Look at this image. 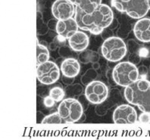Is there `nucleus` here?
Returning <instances> with one entry per match:
<instances>
[{
    "instance_id": "1",
    "label": "nucleus",
    "mask_w": 150,
    "mask_h": 140,
    "mask_svg": "<svg viewBox=\"0 0 150 140\" xmlns=\"http://www.w3.org/2000/svg\"><path fill=\"white\" fill-rule=\"evenodd\" d=\"M74 18L80 29L89 31L93 35H99L111 25L114 15L109 6L101 3L90 13L85 12L77 7Z\"/></svg>"
},
{
    "instance_id": "2",
    "label": "nucleus",
    "mask_w": 150,
    "mask_h": 140,
    "mask_svg": "<svg viewBox=\"0 0 150 140\" xmlns=\"http://www.w3.org/2000/svg\"><path fill=\"white\" fill-rule=\"evenodd\" d=\"M124 95L128 103L137 105L142 111L150 112V81L139 79L125 87Z\"/></svg>"
},
{
    "instance_id": "3",
    "label": "nucleus",
    "mask_w": 150,
    "mask_h": 140,
    "mask_svg": "<svg viewBox=\"0 0 150 140\" xmlns=\"http://www.w3.org/2000/svg\"><path fill=\"white\" fill-rule=\"evenodd\" d=\"M139 74L136 64L130 62H120L112 70V78L117 85L127 87L139 80Z\"/></svg>"
},
{
    "instance_id": "4",
    "label": "nucleus",
    "mask_w": 150,
    "mask_h": 140,
    "mask_svg": "<svg viewBox=\"0 0 150 140\" xmlns=\"http://www.w3.org/2000/svg\"><path fill=\"white\" fill-rule=\"evenodd\" d=\"M112 6L133 19L144 18L149 11L146 0H112Z\"/></svg>"
},
{
    "instance_id": "5",
    "label": "nucleus",
    "mask_w": 150,
    "mask_h": 140,
    "mask_svg": "<svg viewBox=\"0 0 150 140\" xmlns=\"http://www.w3.org/2000/svg\"><path fill=\"white\" fill-rule=\"evenodd\" d=\"M102 55L111 62H120L127 52V46L119 37H111L105 39L101 47Z\"/></svg>"
},
{
    "instance_id": "6",
    "label": "nucleus",
    "mask_w": 150,
    "mask_h": 140,
    "mask_svg": "<svg viewBox=\"0 0 150 140\" xmlns=\"http://www.w3.org/2000/svg\"><path fill=\"white\" fill-rule=\"evenodd\" d=\"M83 110L82 104L74 98L63 99L58 107V112L65 124L78 122L83 115Z\"/></svg>"
},
{
    "instance_id": "7",
    "label": "nucleus",
    "mask_w": 150,
    "mask_h": 140,
    "mask_svg": "<svg viewBox=\"0 0 150 140\" xmlns=\"http://www.w3.org/2000/svg\"><path fill=\"white\" fill-rule=\"evenodd\" d=\"M60 68L56 63L52 61H47L37 65V80L43 85H52L56 83L60 78Z\"/></svg>"
},
{
    "instance_id": "8",
    "label": "nucleus",
    "mask_w": 150,
    "mask_h": 140,
    "mask_svg": "<svg viewBox=\"0 0 150 140\" xmlns=\"http://www.w3.org/2000/svg\"><path fill=\"white\" fill-rule=\"evenodd\" d=\"M84 95L90 104L99 105L107 100L108 89L104 83L99 80H93L86 85Z\"/></svg>"
},
{
    "instance_id": "9",
    "label": "nucleus",
    "mask_w": 150,
    "mask_h": 140,
    "mask_svg": "<svg viewBox=\"0 0 150 140\" xmlns=\"http://www.w3.org/2000/svg\"><path fill=\"white\" fill-rule=\"evenodd\" d=\"M77 6L71 0H55L52 6V13L57 20H67L76 15Z\"/></svg>"
},
{
    "instance_id": "10",
    "label": "nucleus",
    "mask_w": 150,
    "mask_h": 140,
    "mask_svg": "<svg viewBox=\"0 0 150 140\" xmlns=\"http://www.w3.org/2000/svg\"><path fill=\"white\" fill-rule=\"evenodd\" d=\"M137 120V111L130 105L117 106L113 112V121L117 124H133Z\"/></svg>"
},
{
    "instance_id": "11",
    "label": "nucleus",
    "mask_w": 150,
    "mask_h": 140,
    "mask_svg": "<svg viewBox=\"0 0 150 140\" xmlns=\"http://www.w3.org/2000/svg\"><path fill=\"white\" fill-rule=\"evenodd\" d=\"M136 38L142 42H150V18H143L136 22L134 26Z\"/></svg>"
},
{
    "instance_id": "12",
    "label": "nucleus",
    "mask_w": 150,
    "mask_h": 140,
    "mask_svg": "<svg viewBox=\"0 0 150 140\" xmlns=\"http://www.w3.org/2000/svg\"><path fill=\"white\" fill-rule=\"evenodd\" d=\"M78 24L75 18H71L67 20L58 21L55 32L58 35L68 40L72 35L78 31Z\"/></svg>"
},
{
    "instance_id": "13",
    "label": "nucleus",
    "mask_w": 150,
    "mask_h": 140,
    "mask_svg": "<svg viewBox=\"0 0 150 140\" xmlns=\"http://www.w3.org/2000/svg\"><path fill=\"white\" fill-rule=\"evenodd\" d=\"M69 46L74 52H82L87 49L90 44V39L86 33L78 30L68 40Z\"/></svg>"
},
{
    "instance_id": "14",
    "label": "nucleus",
    "mask_w": 150,
    "mask_h": 140,
    "mask_svg": "<svg viewBox=\"0 0 150 140\" xmlns=\"http://www.w3.org/2000/svg\"><path fill=\"white\" fill-rule=\"evenodd\" d=\"M60 70L63 76L74 78L81 71V65L77 59L74 58H67L62 62Z\"/></svg>"
},
{
    "instance_id": "15",
    "label": "nucleus",
    "mask_w": 150,
    "mask_h": 140,
    "mask_svg": "<svg viewBox=\"0 0 150 140\" xmlns=\"http://www.w3.org/2000/svg\"><path fill=\"white\" fill-rule=\"evenodd\" d=\"M77 8L85 12L90 13L102 3V0H71Z\"/></svg>"
},
{
    "instance_id": "16",
    "label": "nucleus",
    "mask_w": 150,
    "mask_h": 140,
    "mask_svg": "<svg viewBox=\"0 0 150 140\" xmlns=\"http://www.w3.org/2000/svg\"><path fill=\"white\" fill-rule=\"evenodd\" d=\"M78 59L83 64H87L90 62L94 63V62H97L99 61V54L95 52L85 49L83 51L81 52L78 56Z\"/></svg>"
},
{
    "instance_id": "17",
    "label": "nucleus",
    "mask_w": 150,
    "mask_h": 140,
    "mask_svg": "<svg viewBox=\"0 0 150 140\" xmlns=\"http://www.w3.org/2000/svg\"><path fill=\"white\" fill-rule=\"evenodd\" d=\"M50 55L49 49L42 44L37 42V64H40L50 60Z\"/></svg>"
},
{
    "instance_id": "18",
    "label": "nucleus",
    "mask_w": 150,
    "mask_h": 140,
    "mask_svg": "<svg viewBox=\"0 0 150 140\" xmlns=\"http://www.w3.org/2000/svg\"><path fill=\"white\" fill-rule=\"evenodd\" d=\"M64 91L69 98H74L82 94L83 86L81 84H71L66 86Z\"/></svg>"
},
{
    "instance_id": "19",
    "label": "nucleus",
    "mask_w": 150,
    "mask_h": 140,
    "mask_svg": "<svg viewBox=\"0 0 150 140\" xmlns=\"http://www.w3.org/2000/svg\"><path fill=\"white\" fill-rule=\"evenodd\" d=\"M65 91L62 87L59 86H55L52 88L49 92V95L53 98L55 102H61L64 99L65 96Z\"/></svg>"
},
{
    "instance_id": "20",
    "label": "nucleus",
    "mask_w": 150,
    "mask_h": 140,
    "mask_svg": "<svg viewBox=\"0 0 150 140\" xmlns=\"http://www.w3.org/2000/svg\"><path fill=\"white\" fill-rule=\"evenodd\" d=\"M98 76V73H97L96 70L94 68H90V69L87 70L85 72V74L81 76V83L83 85H87L90 83L93 82L95 79L97 78Z\"/></svg>"
},
{
    "instance_id": "21",
    "label": "nucleus",
    "mask_w": 150,
    "mask_h": 140,
    "mask_svg": "<svg viewBox=\"0 0 150 140\" xmlns=\"http://www.w3.org/2000/svg\"><path fill=\"white\" fill-rule=\"evenodd\" d=\"M42 124H65L63 119L62 118V117L59 114V112L53 113L51 115H49L48 116L45 117L42 119Z\"/></svg>"
},
{
    "instance_id": "22",
    "label": "nucleus",
    "mask_w": 150,
    "mask_h": 140,
    "mask_svg": "<svg viewBox=\"0 0 150 140\" xmlns=\"http://www.w3.org/2000/svg\"><path fill=\"white\" fill-rule=\"evenodd\" d=\"M138 120L143 124H149L150 123V112H146V111H143L139 115L138 117Z\"/></svg>"
},
{
    "instance_id": "23",
    "label": "nucleus",
    "mask_w": 150,
    "mask_h": 140,
    "mask_svg": "<svg viewBox=\"0 0 150 140\" xmlns=\"http://www.w3.org/2000/svg\"><path fill=\"white\" fill-rule=\"evenodd\" d=\"M141 58L142 57L139 55V53L138 52H134V53H130V55H129L128 60L129 62L133 63L134 64H138L140 62Z\"/></svg>"
},
{
    "instance_id": "24",
    "label": "nucleus",
    "mask_w": 150,
    "mask_h": 140,
    "mask_svg": "<svg viewBox=\"0 0 150 140\" xmlns=\"http://www.w3.org/2000/svg\"><path fill=\"white\" fill-rule=\"evenodd\" d=\"M127 42H128V48L127 49H129V51H130V53L138 52V51H139V49L140 48H139L138 44L134 40H129Z\"/></svg>"
},
{
    "instance_id": "25",
    "label": "nucleus",
    "mask_w": 150,
    "mask_h": 140,
    "mask_svg": "<svg viewBox=\"0 0 150 140\" xmlns=\"http://www.w3.org/2000/svg\"><path fill=\"white\" fill-rule=\"evenodd\" d=\"M55 103V101L54 100L53 98H52L50 95H47L43 99V104L45 107H53Z\"/></svg>"
},
{
    "instance_id": "26",
    "label": "nucleus",
    "mask_w": 150,
    "mask_h": 140,
    "mask_svg": "<svg viewBox=\"0 0 150 140\" xmlns=\"http://www.w3.org/2000/svg\"><path fill=\"white\" fill-rule=\"evenodd\" d=\"M71 47L68 48V47H66V46H63L62 47H60L59 49V54H60L62 56H66V55H71V52L70 50Z\"/></svg>"
},
{
    "instance_id": "27",
    "label": "nucleus",
    "mask_w": 150,
    "mask_h": 140,
    "mask_svg": "<svg viewBox=\"0 0 150 140\" xmlns=\"http://www.w3.org/2000/svg\"><path fill=\"white\" fill-rule=\"evenodd\" d=\"M58 21L56 18L53 19V20H50V21L48 22L47 26L49 29H51V30H56V27H57V23Z\"/></svg>"
},
{
    "instance_id": "28",
    "label": "nucleus",
    "mask_w": 150,
    "mask_h": 140,
    "mask_svg": "<svg viewBox=\"0 0 150 140\" xmlns=\"http://www.w3.org/2000/svg\"><path fill=\"white\" fill-rule=\"evenodd\" d=\"M138 71H139V76H143V75H146L149 70H148V68L146 66L143 65L138 67Z\"/></svg>"
},
{
    "instance_id": "29",
    "label": "nucleus",
    "mask_w": 150,
    "mask_h": 140,
    "mask_svg": "<svg viewBox=\"0 0 150 140\" xmlns=\"http://www.w3.org/2000/svg\"><path fill=\"white\" fill-rule=\"evenodd\" d=\"M138 53L141 57H148L149 50L146 48H140L138 51Z\"/></svg>"
},
{
    "instance_id": "30",
    "label": "nucleus",
    "mask_w": 150,
    "mask_h": 140,
    "mask_svg": "<svg viewBox=\"0 0 150 140\" xmlns=\"http://www.w3.org/2000/svg\"><path fill=\"white\" fill-rule=\"evenodd\" d=\"M62 82L64 83L65 85L68 86L73 83L74 78H71V77H68V76H63L62 77Z\"/></svg>"
},
{
    "instance_id": "31",
    "label": "nucleus",
    "mask_w": 150,
    "mask_h": 140,
    "mask_svg": "<svg viewBox=\"0 0 150 140\" xmlns=\"http://www.w3.org/2000/svg\"><path fill=\"white\" fill-rule=\"evenodd\" d=\"M99 67H100V66H99V62H98L93 63V68H94L95 70L99 69Z\"/></svg>"
},
{
    "instance_id": "32",
    "label": "nucleus",
    "mask_w": 150,
    "mask_h": 140,
    "mask_svg": "<svg viewBox=\"0 0 150 140\" xmlns=\"http://www.w3.org/2000/svg\"><path fill=\"white\" fill-rule=\"evenodd\" d=\"M85 120V115H83V116L81 117V120H79V121H83V120Z\"/></svg>"
},
{
    "instance_id": "33",
    "label": "nucleus",
    "mask_w": 150,
    "mask_h": 140,
    "mask_svg": "<svg viewBox=\"0 0 150 140\" xmlns=\"http://www.w3.org/2000/svg\"><path fill=\"white\" fill-rule=\"evenodd\" d=\"M146 2H147V4H148L149 8V10H150V0H146Z\"/></svg>"
},
{
    "instance_id": "34",
    "label": "nucleus",
    "mask_w": 150,
    "mask_h": 140,
    "mask_svg": "<svg viewBox=\"0 0 150 140\" xmlns=\"http://www.w3.org/2000/svg\"><path fill=\"white\" fill-rule=\"evenodd\" d=\"M149 72H150V67H149Z\"/></svg>"
}]
</instances>
